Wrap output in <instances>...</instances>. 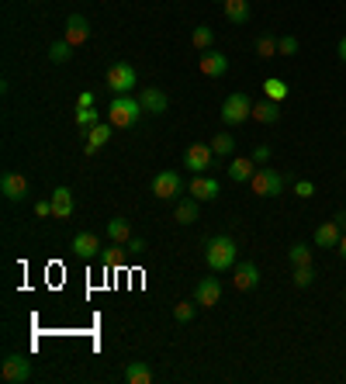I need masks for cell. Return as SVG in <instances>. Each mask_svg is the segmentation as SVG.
<instances>
[{"mask_svg":"<svg viewBox=\"0 0 346 384\" xmlns=\"http://www.w3.org/2000/svg\"><path fill=\"white\" fill-rule=\"evenodd\" d=\"M236 239L232 235H212L208 239V246H205V263L212 267L215 274H222V270H232L236 267Z\"/></svg>","mask_w":346,"mask_h":384,"instance_id":"6da1fadb","label":"cell"},{"mask_svg":"<svg viewBox=\"0 0 346 384\" xmlns=\"http://www.w3.org/2000/svg\"><path fill=\"white\" fill-rule=\"evenodd\" d=\"M142 114L146 111H142L139 97H132V94H114V101L107 104V122L114 128H132Z\"/></svg>","mask_w":346,"mask_h":384,"instance_id":"7a4b0ae2","label":"cell"},{"mask_svg":"<svg viewBox=\"0 0 346 384\" xmlns=\"http://www.w3.org/2000/svg\"><path fill=\"white\" fill-rule=\"evenodd\" d=\"M249 187H253L256 198H277V194L284 191V177H281L274 166H256V174H253V180H249Z\"/></svg>","mask_w":346,"mask_h":384,"instance_id":"3957f363","label":"cell"},{"mask_svg":"<svg viewBox=\"0 0 346 384\" xmlns=\"http://www.w3.org/2000/svg\"><path fill=\"white\" fill-rule=\"evenodd\" d=\"M215 149L212 142H194V146H187L184 149V166L190 170V174H208L215 166Z\"/></svg>","mask_w":346,"mask_h":384,"instance_id":"277c9868","label":"cell"},{"mask_svg":"<svg viewBox=\"0 0 346 384\" xmlns=\"http://www.w3.org/2000/svg\"><path fill=\"white\" fill-rule=\"evenodd\" d=\"M246 118H253V101L246 94H229L222 104V122L225 125H242Z\"/></svg>","mask_w":346,"mask_h":384,"instance_id":"5b68a950","label":"cell"},{"mask_svg":"<svg viewBox=\"0 0 346 384\" xmlns=\"http://www.w3.org/2000/svg\"><path fill=\"white\" fill-rule=\"evenodd\" d=\"M153 194L160 198V201H177L180 194H184V177L177 174V170H163L153 177Z\"/></svg>","mask_w":346,"mask_h":384,"instance_id":"8992f818","label":"cell"},{"mask_svg":"<svg viewBox=\"0 0 346 384\" xmlns=\"http://www.w3.org/2000/svg\"><path fill=\"white\" fill-rule=\"evenodd\" d=\"M0 374H4L7 384H25L31 378V360L25 353H7L4 363H0Z\"/></svg>","mask_w":346,"mask_h":384,"instance_id":"52a82bcc","label":"cell"},{"mask_svg":"<svg viewBox=\"0 0 346 384\" xmlns=\"http://www.w3.org/2000/svg\"><path fill=\"white\" fill-rule=\"evenodd\" d=\"M139 77H135V66L132 63H114L111 70H107V87L114 90V94H132Z\"/></svg>","mask_w":346,"mask_h":384,"instance_id":"ba28073f","label":"cell"},{"mask_svg":"<svg viewBox=\"0 0 346 384\" xmlns=\"http://www.w3.org/2000/svg\"><path fill=\"white\" fill-rule=\"evenodd\" d=\"M187 194L198 198V201H215L222 194V183L215 177H205V174H194V180L187 183Z\"/></svg>","mask_w":346,"mask_h":384,"instance_id":"9c48e42d","label":"cell"},{"mask_svg":"<svg viewBox=\"0 0 346 384\" xmlns=\"http://www.w3.org/2000/svg\"><path fill=\"white\" fill-rule=\"evenodd\" d=\"M0 194H4L7 201H25L28 198V177L14 174V170H7V174L0 177Z\"/></svg>","mask_w":346,"mask_h":384,"instance_id":"30bf717a","label":"cell"},{"mask_svg":"<svg viewBox=\"0 0 346 384\" xmlns=\"http://www.w3.org/2000/svg\"><path fill=\"white\" fill-rule=\"evenodd\" d=\"M194 302L201 308H215L222 302V281L218 277H205V281H198L194 287Z\"/></svg>","mask_w":346,"mask_h":384,"instance_id":"8fae6325","label":"cell"},{"mask_svg":"<svg viewBox=\"0 0 346 384\" xmlns=\"http://www.w3.org/2000/svg\"><path fill=\"white\" fill-rule=\"evenodd\" d=\"M198 66H201V73H205V77H225V73H229V59H225L218 49H205V52H201Z\"/></svg>","mask_w":346,"mask_h":384,"instance_id":"7c38bea8","label":"cell"},{"mask_svg":"<svg viewBox=\"0 0 346 384\" xmlns=\"http://www.w3.org/2000/svg\"><path fill=\"white\" fill-rule=\"evenodd\" d=\"M232 270H236V277H232V284H236L239 291H253V287L260 284V267H256L253 260H242V263H236Z\"/></svg>","mask_w":346,"mask_h":384,"instance_id":"4fadbf2b","label":"cell"},{"mask_svg":"<svg viewBox=\"0 0 346 384\" xmlns=\"http://www.w3.org/2000/svg\"><path fill=\"white\" fill-rule=\"evenodd\" d=\"M139 104H142L146 114H163V111L170 107V97L163 94L160 87H146V90L139 94Z\"/></svg>","mask_w":346,"mask_h":384,"instance_id":"5bb4252c","label":"cell"},{"mask_svg":"<svg viewBox=\"0 0 346 384\" xmlns=\"http://www.w3.org/2000/svg\"><path fill=\"white\" fill-rule=\"evenodd\" d=\"M340 239H343V232H340V222H322L315 235H312V242L319 246V250H336L340 246Z\"/></svg>","mask_w":346,"mask_h":384,"instance_id":"9a60e30c","label":"cell"},{"mask_svg":"<svg viewBox=\"0 0 346 384\" xmlns=\"http://www.w3.org/2000/svg\"><path fill=\"white\" fill-rule=\"evenodd\" d=\"M87 38H90V21L83 14H70L66 18V42L70 46H83Z\"/></svg>","mask_w":346,"mask_h":384,"instance_id":"2e32d148","label":"cell"},{"mask_svg":"<svg viewBox=\"0 0 346 384\" xmlns=\"http://www.w3.org/2000/svg\"><path fill=\"white\" fill-rule=\"evenodd\" d=\"M73 253L83 256V260H94V256L101 253V239L94 232H77L73 235Z\"/></svg>","mask_w":346,"mask_h":384,"instance_id":"e0dca14e","label":"cell"},{"mask_svg":"<svg viewBox=\"0 0 346 384\" xmlns=\"http://www.w3.org/2000/svg\"><path fill=\"white\" fill-rule=\"evenodd\" d=\"M111 122H101V125H94V128H87V132H83V135H87V149H83V153L87 156H94L97 153V149H101V146H107V139H111Z\"/></svg>","mask_w":346,"mask_h":384,"instance_id":"ac0fdd59","label":"cell"},{"mask_svg":"<svg viewBox=\"0 0 346 384\" xmlns=\"http://www.w3.org/2000/svg\"><path fill=\"white\" fill-rule=\"evenodd\" d=\"M49 201H53V218H70L73 215V191L70 187H55Z\"/></svg>","mask_w":346,"mask_h":384,"instance_id":"d6986e66","label":"cell"},{"mask_svg":"<svg viewBox=\"0 0 346 384\" xmlns=\"http://www.w3.org/2000/svg\"><path fill=\"white\" fill-rule=\"evenodd\" d=\"M222 11H225V21L232 25H246L249 21V0H222Z\"/></svg>","mask_w":346,"mask_h":384,"instance_id":"ffe728a7","label":"cell"},{"mask_svg":"<svg viewBox=\"0 0 346 384\" xmlns=\"http://www.w3.org/2000/svg\"><path fill=\"white\" fill-rule=\"evenodd\" d=\"M198 198H184V201H177V208H173V222L177 225H194L198 222Z\"/></svg>","mask_w":346,"mask_h":384,"instance_id":"44dd1931","label":"cell"},{"mask_svg":"<svg viewBox=\"0 0 346 384\" xmlns=\"http://www.w3.org/2000/svg\"><path fill=\"white\" fill-rule=\"evenodd\" d=\"M253 118L260 122V125H274V122H281V104L277 101H260V104H253Z\"/></svg>","mask_w":346,"mask_h":384,"instance_id":"7402d4cb","label":"cell"},{"mask_svg":"<svg viewBox=\"0 0 346 384\" xmlns=\"http://www.w3.org/2000/svg\"><path fill=\"white\" fill-rule=\"evenodd\" d=\"M253 174H256L253 156H249V159H232V163H229V180H236V183H249Z\"/></svg>","mask_w":346,"mask_h":384,"instance_id":"603a6c76","label":"cell"},{"mask_svg":"<svg viewBox=\"0 0 346 384\" xmlns=\"http://www.w3.org/2000/svg\"><path fill=\"white\" fill-rule=\"evenodd\" d=\"M125 381L129 384H153V367L142 363V360H135V363L125 367Z\"/></svg>","mask_w":346,"mask_h":384,"instance_id":"cb8c5ba5","label":"cell"},{"mask_svg":"<svg viewBox=\"0 0 346 384\" xmlns=\"http://www.w3.org/2000/svg\"><path fill=\"white\" fill-rule=\"evenodd\" d=\"M107 239H111V242H129V239H132L129 218H111V222H107Z\"/></svg>","mask_w":346,"mask_h":384,"instance_id":"d4e9b609","label":"cell"},{"mask_svg":"<svg viewBox=\"0 0 346 384\" xmlns=\"http://www.w3.org/2000/svg\"><path fill=\"white\" fill-rule=\"evenodd\" d=\"M212 149H215V156H232L236 153V135L232 132H218L212 139Z\"/></svg>","mask_w":346,"mask_h":384,"instance_id":"484cf974","label":"cell"},{"mask_svg":"<svg viewBox=\"0 0 346 384\" xmlns=\"http://www.w3.org/2000/svg\"><path fill=\"white\" fill-rule=\"evenodd\" d=\"M190 42H194V49H198V52L212 49V42H215V28H208V25H198V28H194V31H190Z\"/></svg>","mask_w":346,"mask_h":384,"instance_id":"4316f807","label":"cell"},{"mask_svg":"<svg viewBox=\"0 0 346 384\" xmlns=\"http://www.w3.org/2000/svg\"><path fill=\"white\" fill-rule=\"evenodd\" d=\"M288 260H291V267H312V246L294 242L291 250H288Z\"/></svg>","mask_w":346,"mask_h":384,"instance_id":"83f0119b","label":"cell"},{"mask_svg":"<svg viewBox=\"0 0 346 384\" xmlns=\"http://www.w3.org/2000/svg\"><path fill=\"white\" fill-rule=\"evenodd\" d=\"M253 49H256L260 59H277V55H281V49H277V38H274V35H260Z\"/></svg>","mask_w":346,"mask_h":384,"instance_id":"f1b7e54d","label":"cell"},{"mask_svg":"<svg viewBox=\"0 0 346 384\" xmlns=\"http://www.w3.org/2000/svg\"><path fill=\"white\" fill-rule=\"evenodd\" d=\"M264 94L266 97H270V101H284V97H288V83H284V80H277V77H270V80H264Z\"/></svg>","mask_w":346,"mask_h":384,"instance_id":"f546056e","label":"cell"},{"mask_svg":"<svg viewBox=\"0 0 346 384\" xmlns=\"http://www.w3.org/2000/svg\"><path fill=\"white\" fill-rule=\"evenodd\" d=\"M73 49H77V46H70L66 38H63V42H53V46H49V59H53L55 66H63V63H70Z\"/></svg>","mask_w":346,"mask_h":384,"instance_id":"4dcf8cb0","label":"cell"},{"mask_svg":"<svg viewBox=\"0 0 346 384\" xmlns=\"http://www.w3.org/2000/svg\"><path fill=\"white\" fill-rule=\"evenodd\" d=\"M94 125H101V114L94 107H77V128L87 132V128H94Z\"/></svg>","mask_w":346,"mask_h":384,"instance_id":"1f68e13d","label":"cell"},{"mask_svg":"<svg viewBox=\"0 0 346 384\" xmlns=\"http://www.w3.org/2000/svg\"><path fill=\"white\" fill-rule=\"evenodd\" d=\"M315 284V267H294V287H312Z\"/></svg>","mask_w":346,"mask_h":384,"instance_id":"d6a6232c","label":"cell"},{"mask_svg":"<svg viewBox=\"0 0 346 384\" xmlns=\"http://www.w3.org/2000/svg\"><path fill=\"white\" fill-rule=\"evenodd\" d=\"M101 260H104V267H121V263H125V253H121V242H111V246L104 250V256H101Z\"/></svg>","mask_w":346,"mask_h":384,"instance_id":"836d02e7","label":"cell"},{"mask_svg":"<svg viewBox=\"0 0 346 384\" xmlns=\"http://www.w3.org/2000/svg\"><path fill=\"white\" fill-rule=\"evenodd\" d=\"M198 315V302H180V305H173V319L177 322H190Z\"/></svg>","mask_w":346,"mask_h":384,"instance_id":"e575fe53","label":"cell"},{"mask_svg":"<svg viewBox=\"0 0 346 384\" xmlns=\"http://www.w3.org/2000/svg\"><path fill=\"white\" fill-rule=\"evenodd\" d=\"M277 49H281V55H294L298 52V38L294 35H281L277 38Z\"/></svg>","mask_w":346,"mask_h":384,"instance_id":"d590c367","label":"cell"},{"mask_svg":"<svg viewBox=\"0 0 346 384\" xmlns=\"http://www.w3.org/2000/svg\"><path fill=\"white\" fill-rule=\"evenodd\" d=\"M294 194H298V198H312V194H315V183H312V180H298V183H294Z\"/></svg>","mask_w":346,"mask_h":384,"instance_id":"8d00e7d4","label":"cell"},{"mask_svg":"<svg viewBox=\"0 0 346 384\" xmlns=\"http://www.w3.org/2000/svg\"><path fill=\"white\" fill-rule=\"evenodd\" d=\"M253 163H256V166H266V163H270V146H256V149H253Z\"/></svg>","mask_w":346,"mask_h":384,"instance_id":"74e56055","label":"cell"},{"mask_svg":"<svg viewBox=\"0 0 346 384\" xmlns=\"http://www.w3.org/2000/svg\"><path fill=\"white\" fill-rule=\"evenodd\" d=\"M35 215L38 218H49L53 215V201H35Z\"/></svg>","mask_w":346,"mask_h":384,"instance_id":"f35d334b","label":"cell"},{"mask_svg":"<svg viewBox=\"0 0 346 384\" xmlns=\"http://www.w3.org/2000/svg\"><path fill=\"white\" fill-rule=\"evenodd\" d=\"M129 250H132V253H146V239H142V235H132V239H129Z\"/></svg>","mask_w":346,"mask_h":384,"instance_id":"ab89813d","label":"cell"},{"mask_svg":"<svg viewBox=\"0 0 346 384\" xmlns=\"http://www.w3.org/2000/svg\"><path fill=\"white\" fill-rule=\"evenodd\" d=\"M80 107H94V94H90V90H83L80 94Z\"/></svg>","mask_w":346,"mask_h":384,"instance_id":"60d3db41","label":"cell"},{"mask_svg":"<svg viewBox=\"0 0 346 384\" xmlns=\"http://www.w3.org/2000/svg\"><path fill=\"white\" fill-rule=\"evenodd\" d=\"M336 52H340V59H343V63H346V35H343V38H340V49H336Z\"/></svg>","mask_w":346,"mask_h":384,"instance_id":"b9f144b4","label":"cell"},{"mask_svg":"<svg viewBox=\"0 0 346 384\" xmlns=\"http://www.w3.org/2000/svg\"><path fill=\"white\" fill-rule=\"evenodd\" d=\"M336 250H340V256H343V260H346V235H343V239H340V246H336Z\"/></svg>","mask_w":346,"mask_h":384,"instance_id":"7bdbcfd3","label":"cell"},{"mask_svg":"<svg viewBox=\"0 0 346 384\" xmlns=\"http://www.w3.org/2000/svg\"><path fill=\"white\" fill-rule=\"evenodd\" d=\"M343 298H346V291H343Z\"/></svg>","mask_w":346,"mask_h":384,"instance_id":"ee69618b","label":"cell"},{"mask_svg":"<svg viewBox=\"0 0 346 384\" xmlns=\"http://www.w3.org/2000/svg\"><path fill=\"white\" fill-rule=\"evenodd\" d=\"M343 225H346V222H343Z\"/></svg>","mask_w":346,"mask_h":384,"instance_id":"f6af8a7d","label":"cell"},{"mask_svg":"<svg viewBox=\"0 0 346 384\" xmlns=\"http://www.w3.org/2000/svg\"><path fill=\"white\" fill-rule=\"evenodd\" d=\"M343 177H346V174H343Z\"/></svg>","mask_w":346,"mask_h":384,"instance_id":"bcb514c9","label":"cell"}]
</instances>
